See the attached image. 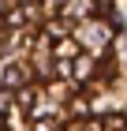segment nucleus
Masks as SVG:
<instances>
[{
	"instance_id": "nucleus-1",
	"label": "nucleus",
	"mask_w": 127,
	"mask_h": 131,
	"mask_svg": "<svg viewBox=\"0 0 127 131\" xmlns=\"http://www.w3.org/2000/svg\"><path fill=\"white\" fill-rule=\"evenodd\" d=\"M56 60H78V45L71 38H60L56 41Z\"/></svg>"
},
{
	"instance_id": "nucleus-2",
	"label": "nucleus",
	"mask_w": 127,
	"mask_h": 131,
	"mask_svg": "<svg viewBox=\"0 0 127 131\" xmlns=\"http://www.w3.org/2000/svg\"><path fill=\"white\" fill-rule=\"evenodd\" d=\"M4 82H8V90H22V82H26V68H8V71H4Z\"/></svg>"
},
{
	"instance_id": "nucleus-3",
	"label": "nucleus",
	"mask_w": 127,
	"mask_h": 131,
	"mask_svg": "<svg viewBox=\"0 0 127 131\" xmlns=\"http://www.w3.org/2000/svg\"><path fill=\"white\" fill-rule=\"evenodd\" d=\"M75 71H78L75 79H90V71H94V64H90V60H82V56H78V64H75Z\"/></svg>"
},
{
	"instance_id": "nucleus-4",
	"label": "nucleus",
	"mask_w": 127,
	"mask_h": 131,
	"mask_svg": "<svg viewBox=\"0 0 127 131\" xmlns=\"http://www.w3.org/2000/svg\"><path fill=\"white\" fill-rule=\"evenodd\" d=\"M19 105H22V109H34V90H30V86L19 90Z\"/></svg>"
},
{
	"instance_id": "nucleus-5",
	"label": "nucleus",
	"mask_w": 127,
	"mask_h": 131,
	"mask_svg": "<svg viewBox=\"0 0 127 131\" xmlns=\"http://www.w3.org/2000/svg\"><path fill=\"white\" fill-rule=\"evenodd\" d=\"M75 131H105L97 120H86V124H75Z\"/></svg>"
},
{
	"instance_id": "nucleus-6",
	"label": "nucleus",
	"mask_w": 127,
	"mask_h": 131,
	"mask_svg": "<svg viewBox=\"0 0 127 131\" xmlns=\"http://www.w3.org/2000/svg\"><path fill=\"white\" fill-rule=\"evenodd\" d=\"M71 109H75V116H86V101L75 97V101H71Z\"/></svg>"
},
{
	"instance_id": "nucleus-7",
	"label": "nucleus",
	"mask_w": 127,
	"mask_h": 131,
	"mask_svg": "<svg viewBox=\"0 0 127 131\" xmlns=\"http://www.w3.org/2000/svg\"><path fill=\"white\" fill-rule=\"evenodd\" d=\"M34 131H56V124H52V120H38V124H34Z\"/></svg>"
},
{
	"instance_id": "nucleus-8",
	"label": "nucleus",
	"mask_w": 127,
	"mask_h": 131,
	"mask_svg": "<svg viewBox=\"0 0 127 131\" xmlns=\"http://www.w3.org/2000/svg\"><path fill=\"white\" fill-rule=\"evenodd\" d=\"M8 101H11V94H8V90H4V94H0V112L8 109Z\"/></svg>"
},
{
	"instance_id": "nucleus-9",
	"label": "nucleus",
	"mask_w": 127,
	"mask_h": 131,
	"mask_svg": "<svg viewBox=\"0 0 127 131\" xmlns=\"http://www.w3.org/2000/svg\"><path fill=\"white\" fill-rule=\"evenodd\" d=\"M0 131H4V116H0Z\"/></svg>"
}]
</instances>
